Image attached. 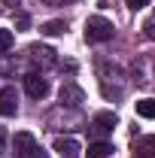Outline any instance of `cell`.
<instances>
[{"instance_id":"1","label":"cell","mask_w":155,"mask_h":158,"mask_svg":"<svg viewBox=\"0 0 155 158\" xmlns=\"http://www.w3.org/2000/svg\"><path fill=\"white\" fill-rule=\"evenodd\" d=\"M12 149H15V158H46L43 146L37 143V137L31 131H19L12 137Z\"/></svg>"},{"instance_id":"2","label":"cell","mask_w":155,"mask_h":158,"mask_svg":"<svg viewBox=\"0 0 155 158\" xmlns=\"http://www.w3.org/2000/svg\"><path fill=\"white\" fill-rule=\"evenodd\" d=\"M113 34H116L113 21L103 19V15H91L85 21V40L88 43H107V40H113Z\"/></svg>"},{"instance_id":"3","label":"cell","mask_w":155,"mask_h":158,"mask_svg":"<svg viewBox=\"0 0 155 158\" xmlns=\"http://www.w3.org/2000/svg\"><path fill=\"white\" fill-rule=\"evenodd\" d=\"M58 100H61V106H67V110H79L82 103H85V91L79 88L76 82H64L61 85V94H58Z\"/></svg>"},{"instance_id":"4","label":"cell","mask_w":155,"mask_h":158,"mask_svg":"<svg viewBox=\"0 0 155 158\" xmlns=\"http://www.w3.org/2000/svg\"><path fill=\"white\" fill-rule=\"evenodd\" d=\"M119 125V118L113 110H103V113H97L94 118H91V125H88V131L91 134H97V137H103V134H113V128Z\"/></svg>"},{"instance_id":"5","label":"cell","mask_w":155,"mask_h":158,"mask_svg":"<svg viewBox=\"0 0 155 158\" xmlns=\"http://www.w3.org/2000/svg\"><path fill=\"white\" fill-rule=\"evenodd\" d=\"M24 91L34 100H43L49 94V79H43V73H27L24 76Z\"/></svg>"},{"instance_id":"6","label":"cell","mask_w":155,"mask_h":158,"mask_svg":"<svg viewBox=\"0 0 155 158\" xmlns=\"http://www.w3.org/2000/svg\"><path fill=\"white\" fill-rule=\"evenodd\" d=\"M19 113V91L12 88V85H6V88H0V116H15Z\"/></svg>"},{"instance_id":"7","label":"cell","mask_w":155,"mask_h":158,"mask_svg":"<svg viewBox=\"0 0 155 158\" xmlns=\"http://www.w3.org/2000/svg\"><path fill=\"white\" fill-rule=\"evenodd\" d=\"M27 58L34 61V64H37V67H52V64H55V52H52V49H49V46H31V49H27Z\"/></svg>"},{"instance_id":"8","label":"cell","mask_w":155,"mask_h":158,"mask_svg":"<svg viewBox=\"0 0 155 158\" xmlns=\"http://www.w3.org/2000/svg\"><path fill=\"white\" fill-rule=\"evenodd\" d=\"M134 76H137V85H152L155 82V64L149 58H140L134 64Z\"/></svg>"},{"instance_id":"9","label":"cell","mask_w":155,"mask_h":158,"mask_svg":"<svg viewBox=\"0 0 155 158\" xmlns=\"http://www.w3.org/2000/svg\"><path fill=\"white\" fill-rule=\"evenodd\" d=\"M55 152H58L61 158H79L82 155V146H79V140H73V137H58L55 140Z\"/></svg>"},{"instance_id":"10","label":"cell","mask_w":155,"mask_h":158,"mask_svg":"<svg viewBox=\"0 0 155 158\" xmlns=\"http://www.w3.org/2000/svg\"><path fill=\"white\" fill-rule=\"evenodd\" d=\"M134 158H155V137H137L134 140Z\"/></svg>"},{"instance_id":"11","label":"cell","mask_w":155,"mask_h":158,"mask_svg":"<svg viewBox=\"0 0 155 158\" xmlns=\"http://www.w3.org/2000/svg\"><path fill=\"white\" fill-rule=\"evenodd\" d=\"M110 155H113V143H107V140L91 143V146H88V152H85V158H110Z\"/></svg>"},{"instance_id":"12","label":"cell","mask_w":155,"mask_h":158,"mask_svg":"<svg viewBox=\"0 0 155 158\" xmlns=\"http://www.w3.org/2000/svg\"><path fill=\"white\" fill-rule=\"evenodd\" d=\"M64 31H67V21H61V19L43 21V24H40V34H46V37H58V34H64Z\"/></svg>"},{"instance_id":"13","label":"cell","mask_w":155,"mask_h":158,"mask_svg":"<svg viewBox=\"0 0 155 158\" xmlns=\"http://www.w3.org/2000/svg\"><path fill=\"white\" fill-rule=\"evenodd\" d=\"M137 116H143V118H155V98H143V100H137Z\"/></svg>"},{"instance_id":"14","label":"cell","mask_w":155,"mask_h":158,"mask_svg":"<svg viewBox=\"0 0 155 158\" xmlns=\"http://www.w3.org/2000/svg\"><path fill=\"white\" fill-rule=\"evenodd\" d=\"M12 46H15V37H12V31H9V27H0V55H6Z\"/></svg>"},{"instance_id":"15","label":"cell","mask_w":155,"mask_h":158,"mask_svg":"<svg viewBox=\"0 0 155 158\" xmlns=\"http://www.w3.org/2000/svg\"><path fill=\"white\" fill-rule=\"evenodd\" d=\"M125 3H128V9H143V6H146V3H149V0H125Z\"/></svg>"},{"instance_id":"16","label":"cell","mask_w":155,"mask_h":158,"mask_svg":"<svg viewBox=\"0 0 155 158\" xmlns=\"http://www.w3.org/2000/svg\"><path fill=\"white\" fill-rule=\"evenodd\" d=\"M3 3H6L9 9H19V6H21V0H3Z\"/></svg>"},{"instance_id":"17","label":"cell","mask_w":155,"mask_h":158,"mask_svg":"<svg viewBox=\"0 0 155 158\" xmlns=\"http://www.w3.org/2000/svg\"><path fill=\"white\" fill-rule=\"evenodd\" d=\"M43 3H49V6H61V3H73V0H43Z\"/></svg>"},{"instance_id":"18","label":"cell","mask_w":155,"mask_h":158,"mask_svg":"<svg viewBox=\"0 0 155 158\" xmlns=\"http://www.w3.org/2000/svg\"><path fill=\"white\" fill-rule=\"evenodd\" d=\"M0 146H3V134H0Z\"/></svg>"}]
</instances>
